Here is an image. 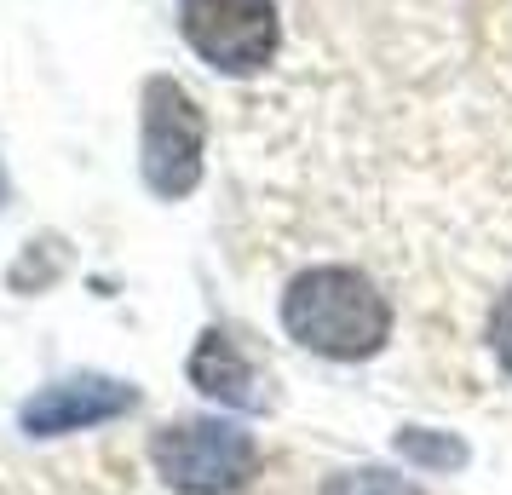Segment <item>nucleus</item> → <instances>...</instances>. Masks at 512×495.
<instances>
[{"mask_svg": "<svg viewBox=\"0 0 512 495\" xmlns=\"http://www.w3.org/2000/svg\"><path fill=\"white\" fill-rule=\"evenodd\" d=\"M282 329L305 352L334 363H363L392 334V300L357 265H311L282 294Z\"/></svg>", "mask_w": 512, "mask_h": 495, "instance_id": "nucleus-1", "label": "nucleus"}, {"mask_svg": "<svg viewBox=\"0 0 512 495\" xmlns=\"http://www.w3.org/2000/svg\"><path fill=\"white\" fill-rule=\"evenodd\" d=\"M150 467L179 495H236L259 472V444L236 421L196 415V421H173L150 438Z\"/></svg>", "mask_w": 512, "mask_h": 495, "instance_id": "nucleus-2", "label": "nucleus"}, {"mask_svg": "<svg viewBox=\"0 0 512 495\" xmlns=\"http://www.w3.org/2000/svg\"><path fill=\"white\" fill-rule=\"evenodd\" d=\"M202 144H208V116L202 104L173 81L150 75L139 98V167L144 185L162 202H179L202 185Z\"/></svg>", "mask_w": 512, "mask_h": 495, "instance_id": "nucleus-3", "label": "nucleus"}, {"mask_svg": "<svg viewBox=\"0 0 512 495\" xmlns=\"http://www.w3.org/2000/svg\"><path fill=\"white\" fill-rule=\"evenodd\" d=\"M185 47L225 75H259L277 58V0H179Z\"/></svg>", "mask_w": 512, "mask_h": 495, "instance_id": "nucleus-4", "label": "nucleus"}, {"mask_svg": "<svg viewBox=\"0 0 512 495\" xmlns=\"http://www.w3.org/2000/svg\"><path fill=\"white\" fill-rule=\"evenodd\" d=\"M127 409H139V386L110 375H70L41 386L35 398L18 409L29 438H64V432H87V426L121 421Z\"/></svg>", "mask_w": 512, "mask_h": 495, "instance_id": "nucleus-5", "label": "nucleus"}, {"mask_svg": "<svg viewBox=\"0 0 512 495\" xmlns=\"http://www.w3.org/2000/svg\"><path fill=\"white\" fill-rule=\"evenodd\" d=\"M190 386L219 403H231V409H265L254 363L236 346V334H225V329H208L196 340V352H190Z\"/></svg>", "mask_w": 512, "mask_h": 495, "instance_id": "nucleus-6", "label": "nucleus"}, {"mask_svg": "<svg viewBox=\"0 0 512 495\" xmlns=\"http://www.w3.org/2000/svg\"><path fill=\"white\" fill-rule=\"evenodd\" d=\"M397 455H403V461H415L420 472H461L472 449H466L461 432H438V426H409V432H397Z\"/></svg>", "mask_w": 512, "mask_h": 495, "instance_id": "nucleus-7", "label": "nucleus"}, {"mask_svg": "<svg viewBox=\"0 0 512 495\" xmlns=\"http://www.w3.org/2000/svg\"><path fill=\"white\" fill-rule=\"evenodd\" d=\"M323 495H420V490L386 467H346L323 484Z\"/></svg>", "mask_w": 512, "mask_h": 495, "instance_id": "nucleus-8", "label": "nucleus"}, {"mask_svg": "<svg viewBox=\"0 0 512 495\" xmlns=\"http://www.w3.org/2000/svg\"><path fill=\"white\" fill-rule=\"evenodd\" d=\"M489 352H495V363L512 375V283H507V294L495 300V311H489Z\"/></svg>", "mask_w": 512, "mask_h": 495, "instance_id": "nucleus-9", "label": "nucleus"}, {"mask_svg": "<svg viewBox=\"0 0 512 495\" xmlns=\"http://www.w3.org/2000/svg\"><path fill=\"white\" fill-rule=\"evenodd\" d=\"M0 196H6V173H0Z\"/></svg>", "mask_w": 512, "mask_h": 495, "instance_id": "nucleus-10", "label": "nucleus"}]
</instances>
